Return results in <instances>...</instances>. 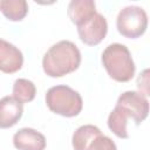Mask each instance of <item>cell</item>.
I'll return each mask as SVG.
<instances>
[{"instance_id":"cell-1","label":"cell","mask_w":150,"mask_h":150,"mask_svg":"<svg viewBox=\"0 0 150 150\" xmlns=\"http://www.w3.org/2000/svg\"><path fill=\"white\" fill-rule=\"evenodd\" d=\"M81 52L69 40H61L48 48L42 57V68L47 76L62 77L75 71L81 64Z\"/></svg>"},{"instance_id":"cell-2","label":"cell","mask_w":150,"mask_h":150,"mask_svg":"<svg viewBox=\"0 0 150 150\" xmlns=\"http://www.w3.org/2000/svg\"><path fill=\"white\" fill-rule=\"evenodd\" d=\"M101 61L108 75L116 82H129L135 76L136 66L125 45L110 43L102 52Z\"/></svg>"},{"instance_id":"cell-3","label":"cell","mask_w":150,"mask_h":150,"mask_svg":"<svg viewBox=\"0 0 150 150\" xmlns=\"http://www.w3.org/2000/svg\"><path fill=\"white\" fill-rule=\"evenodd\" d=\"M48 109L63 117H75L83 108V100L79 91L66 84H59L49 88L45 96Z\"/></svg>"},{"instance_id":"cell-4","label":"cell","mask_w":150,"mask_h":150,"mask_svg":"<svg viewBox=\"0 0 150 150\" xmlns=\"http://www.w3.org/2000/svg\"><path fill=\"white\" fill-rule=\"evenodd\" d=\"M118 33L127 39L142 36L148 28V14L139 6H125L120 9L116 18Z\"/></svg>"},{"instance_id":"cell-5","label":"cell","mask_w":150,"mask_h":150,"mask_svg":"<svg viewBox=\"0 0 150 150\" xmlns=\"http://www.w3.org/2000/svg\"><path fill=\"white\" fill-rule=\"evenodd\" d=\"M74 150H117L115 142L93 124L79 127L71 137Z\"/></svg>"},{"instance_id":"cell-6","label":"cell","mask_w":150,"mask_h":150,"mask_svg":"<svg viewBox=\"0 0 150 150\" xmlns=\"http://www.w3.org/2000/svg\"><path fill=\"white\" fill-rule=\"evenodd\" d=\"M116 107L121 108L137 125L141 124L149 114V101L146 96L135 90L122 93L117 98Z\"/></svg>"},{"instance_id":"cell-7","label":"cell","mask_w":150,"mask_h":150,"mask_svg":"<svg viewBox=\"0 0 150 150\" xmlns=\"http://www.w3.org/2000/svg\"><path fill=\"white\" fill-rule=\"evenodd\" d=\"M107 33L108 22L101 13H96L90 20L77 27L79 38L87 46H97L103 41Z\"/></svg>"},{"instance_id":"cell-8","label":"cell","mask_w":150,"mask_h":150,"mask_svg":"<svg viewBox=\"0 0 150 150\" xmlns=\"http://www.w3.org/2000/svg\"><path fill=\"white\" fill-rule=\"evenodd\" d=\"M23 55L13 43L0 38V71L14 74L22 68Z\"/></svg>"},{"instance_id":"cell-9","label":"cell","mask_w":150,"mask_h":150,"mask_svg":"<svg viewBox=\"0 0 150 150\" xmlns=\"http://www.w3.org/2000/svg\"><path fill=\"white\" fill-rule=\"evenodd\" d=\"M13 145L18 150H45L46 137L33 128H21L13 136Z\"/></svg>"},{"instance_id":"cell-10","label":"cell","mask_w":150,"mask_h":150,"mask_svg":"<svg viewBox=\"0 0 150 150\" xmlns=\"http://www.w3.org/2000/svg\"><path fill=\"white\" fill-rule=\"evenodd\" d=\"M23 114V104L13 96H4L0 100V129L14 127Z\"/></svg>"},{"instance_id":"cell-11","label":"cell","mask_w":150,"mask_h":150,"mask_svg":"<svg viewBox=\"0 0 150 150\" xmlns=\"http://www.w3.org/2000/svg\"><path fill=\"white\" fill-rule=\"evenodd\" d=\"M96 13V5L93 0H71L67 8V14L76 27L90 20Z\"/></svg>"},{"instance_id":"cell-12","label":"cell","mask_w":150,"mask_h":150,"mask_svg":"<svg viewBox=\"0 0 150 150\" xmlns=\"http://www.w3.org/2000/svg\"><path fill=\"white\" fill-rule=\"evenodd\" d=\"M128 120L129 117L125 115V112L115 105V108L110 111L109 116H108V128L110 129V131L116 135L118 138H123L127 139L129 138V132H128Z\"/></svg>"},{"instance_id":"cell-13","label":"cell","mask_w":150,"mask_h":150,"mask_svg":"<svg viewBox=\"0 0 150 150\" xmlns=\"http://www.w3.org/2000/svg\"><path fill=\"white\" fill-rule=\"evenodd\" d=\"M0 12L9 21H21L28 14L26 0H0Z\"/></svg>"},{"instance_id":"cell-14","label":"cell","mask_w":150,"mask_h":150,"mask_svg":"<svg viewBox=\"0 0 150 150\" xmlns=\"http://www.w3.org/2000/svg\"><path fill=\"white\" fill-rule=\"evenodd\" d=\"M12 96L20 103H28L35 98L36 87L28 79H16L13 84Z\"/></svg>"},{"instance_id":"cell-15","label":"cell","mask_w":150,"mask_h":150,"mask_svg":"<svg viewBox=\"0 0 150 150\" xmlns=\"http://www.w3.org/2000/svg\"><path fill=\"white\" fill-rule=\"evenodd\" d=\"M137 88L141 94L144 96L150 95V89H149V69H144L137 77Z\"/></svg>"}]
</instances>
